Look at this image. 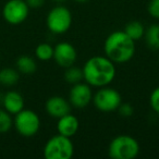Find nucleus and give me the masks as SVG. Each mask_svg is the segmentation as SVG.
Returning <instances> with one entry per match:
<instances>
[{"label":"nucleus","mask_w":159,"mask_h":159,"mask_svg":"<svg viewBox=\"0 0 159 159\" xmlns=\"http://www.w3.org/2000/svg\"><path fill=\"white\" fill-rule=\"evenodd\" d=\"M84 82L92 87L108 86L116 77V63L106 56H94L89 58L82 68Z\"/></svg>","instance_id":"nucleus-1"},{"label":"nucleus","mask_w":159,"mask_h":159,"mask_svg":"<svg viewBox=\"0 0 159 159\" xmlns=\"http://www.w3.org/2000/svg\"><path fill=\"white\" fill-rule=\"evenodd\" d=\"M135 49V42L124 31L112 32L104 43L105 56L117 64L130 61L134 57Z\"/></svg>","instance_id":"nucleus-2"},{"label":"nucleus","mask_w":159,"mask_h":159,"mask_svg":"<svg viewBox=\"0 0 159 159\" xmlns=\"http://www.w3.org/2000/svg\"><path fill=\"white\" fill-rule=\"evenodd\" d=\"M139 154V144L131 135L121 134L111 139L108 155L112 159H134Z\"/></svg>","instance_id":"nucleus-3"},{"label":"nucleus","mask_w":159,"mask_h":159,"mask_svg":"<svg viewBox=\"0 0 159 159\" xmlns=\"http://www.w3.org/2000/svg\"><path fill=\"white\" fill-rule=\"evenodd\" d=\"M74 155V145L71 137L57 134L50 137L44 146L46 159H71Z\"/></svg>","instance_id":"nucleus-4"},{"label":"nucleus","mask_w":159,"mask_h":159,"mask_svg":"<svg viewBox=\"0 0 159 159\" xmlns=\"http://www.w3.org/2000/svg\"><path fill=\"white\" fill-rule=\"evenodd\" d=\"M72 13L63 5H58L49 11L46 18L48 30L56 35H61L70 30L72 25Z\"/></svg>","instance_id":"nucleus-5"},{"label":"nucleus","mask_w":159,"mask_h":159,"mask_svg":"<svg viewBox=\"0 0 159 159\" xmlns=\"http://www.w3.org/2000/svg\"><path fill=\"white\" fill-rule=\"evenodd\" d=\"M13 126L20 135L24 137H32L39 131L40 119L35 111L23 109L14 117Z\"/></svg>","instance_id":"nucleus-6"},{"label":"nucleus","mask_w":159,"mask_h":159,"mask_svg":"<svg viewBox=\"0 0 159 159\" xmlns=\"http://www.w3.org/2000/svg\"><path fill=\"white\" fill-rule=\"evenodd\" d=\"M93 104L102 112H112L118 110L122 102L120 93L112 87L102 86L93 95Z\"/></svg>","instance_id":"nucleus-7"},{"label":"nucleus","mask_w":159,"mask_h":159,"mask_svg":"<svg viewBox=\"0 0 159 159\" xmlns=\"http://www.w3.org/2000/svg\"><path fill=\"white\" fill-rule=\"evenodd\" d=\"M30 7L25 0H9L2 9V16L6 22L12 25H19L27 19Z\"/></svg>","instance_id":"nucleus-8"},{"label":"nucleus","mask_w":159,"mask_h":159,"mask_svg":"<svg viewBox=\"0 0 159 159\" xmlns=\"http://www.w3.org/2000/svg\"><path fill=\"white\" fill-rule=\"evenodd\" d=\"M93 91L92 86L86 82H80L73 84L69 92V102L71 107L75 109H84L93 100Z\"/></svg>","instance_id":"nucleus-9"},{"label":"nucleus","mask_w":159,"mask_h":159,"mask_svg":"<svg viewBox=\"0 0 159 159\" xmlns=\"http://www.w3.org/2000/svg\"><path fill=\"white\" fill-rule=\"evenodd\" d=\"M52 59L61 68H69V66H73L77 59L76 49L69 42L58 43L53 47Z\"/></svg>","instance_id":"nucleus-10"},{"label":"nucleus","mask_w":159,"mask_h":159,"mask_svg":"<svg viewBox=\"0 0 159 159\" xmlns=\"http://www.w3.org/2000/svg\"><path fill=\"white\" fill-rule=\"evenodd\" d=\"M46 112L53 119H59L71 111V104L62 96H51L45 104Z\"/></svg>","instance_id":"nucleus-11"},{"label":"nucleus","mask_w":159,"mask_h":159,"mask_svg":"<svg viewBox=\"0 0 159 159\" xmlns=\"http://www.w3.org/2000/svg\"><path fill=\"white\" fill-rule=\"evenodd\" d=\"M80 128V122L75 116L71 112L62 116L58 119L57 122V131L58 134H61L66 137H72L77 133Z\"/></svg>","instance_id":"nucleus-12"},{"label":"nucleus","mask_w":159,"mask_h":159,"mask_svg":"<svg viewBox=\"0 0 159 159\" xmlns=\"http://www.w3.org/2000/svg\"><path fill=\"white\" fill-rule=\"evenodd\" d=\"M1 104L5 110H7L10 115L16 116V113L24 109V98L18 92L10 91L2 96Z\"/></svg>","instance_id":"nucleus-13"},{"label":"nucleus","mask_w":159,"mask_h":159,"mask_svg":"<svg viewBox=\"0 0 159 159\" xmlns=\"http://www.w3.org/2000/svg\"><path fill=\"white\" fill-rule=\"evenodd\" d=\"M145 44L150 50H159V24H150L145 29L144 34Z\"/></svg>","instance_id":"nucleus-14"},{"label":"nucleus","mask_w":159,"mask_h":159,"mask_svg":"<svg viewBox=\"0 0 159 159\" xmlns=\"http://www.w3.org/2000/svg\"><path fill=\"white\" fill-rule=\"evenodd\" d=\"M16 70L25 75L34 74L36 72V70H37V63L30 56H20L16 59Z\"/></svg>","instance_id":"nucleus-15"},{"label":"nucleus","mask_w":159,"mask_h":159,"mask_svg":"<svg viewBox=\"0 0 159 159\" xmlns=\"http://www.w3.org/2000/svg\"><path fill=\"white\" fill-rule=\"evenodd\" d=\"M123 31L125 32L129 37L132 38L134 42H137V40L142 39L144 37L145 26L139 21H131L125 25Z\"/></svg>","instance_id":"nucleus-16"},{"label":"nucleus","mask_w":159,"mask_h":159,"mask_svg":"<svg viewBox=\"0 0 159 159\" xmlns=\"http://www.w3.org/2000/svg\"><path fill=\"white\" fill-rule=\"evenodd\" d=\"M20 72L16 69L5 68L0 70V84L5 86H13L19 82Z\"/></svg>","instance_id":"nucleus-17"},{"label":"nucleus","mask_w":159,"mask_h":159,"mask_svg":"<svg viewBox=\"0 0 159 159\" xmlns=\"http://www.w3.org/2000/svg\"><path fill=\"white\" fill-rule=\"evenodd\" d=\"M64 80L66 83L73 85L84 81L83 77V70L79 66H75L74 64L69 68H66V72H64Z\"/></svg>","instance_id":"nucleus-18"},{"label":"nucleus","mask_w":159,"mask_h":159,"mask_svg":"<svg viewBox=\"0 0 159 159\" xmlns=\"http://www.w3.org/2000/svg\"><path fill=\"white\" fill-rule=\"evenodd\" d=\"M35 56L40 61H48L53 57V47L48 43H42L35 48Z\"/></svg>","instance_id":"nucleus-19"},{"label":"nucleus","mask_w":159,"mask_h":159,"mask_svg":"<svg viewBox=\"0 0 159 159\" xmlns=\"http://www.w3.org/2000/svg\"><path fill=\"white\" fill-rule=\"evenodd\" d=\"M13 126V119L11 115L5 109H0V133H7Z\"/></svg>","instance_id":"nucleus-20"},{"label":"nucleus","mask_w":159,"mask_h":159,"mask_svg":"<svg viewBox=\"0 0 159 159\" xmlns=\"http://www.w3.org/2000/svg\"><path fill=\"white\" fill-rule=\"evenodd\" d=\"M149 106L156 115L159 116V86L152 89L149 96Z\"/></svg>","instance_id":"nucleus-21"},{"label":"nucleus","mask_w":159,"mask_h":159,"mask_svg":"<svg viewBox=\"0 0 159 159\" xmlns=\"http://www.w3.org/2000/svg\"><path fill=\"white\" fill-rule=\"evenodd\" d=\"M118 111L123 118H130L134 112V109H133L132 105L129 102H121V105L118 108Z\"/></svg>","instance_id":"nucleus-22"},{"label":"nucleus","mask_w":159,"mask_h":159,"mask_svg":"<svg viewBox=\"0 0 159 159\" xmlns=\"http://www.w3.org/2000/svg\"><path fill=\"white\" fill-rule=\"evenodd\" d=\"M148 13L154 19L159 20V0H150L148 3Z\"/></svg>","instance_id":"nucleus-23"},{"label":"nucleus","mask_w":159,"mask_h":159,"mask_svg":"<svg viewBox=\"0 0 159 159\" xmlns=\"http://www.w3.org/2000/svg\"><path fill=\"white\" fill-rule=\"evenodd\" d=\"M25 1L30 8H34V9L43 7L46 2V0H25Z\"/></svg>","instance_id":"nucleus-24"},{"label":"nucleus","mask_w":159,"mask_h":159,"mask_svg":"<svg viewBox=\"0 0 159 159\" xmlns=\"http://www.w3.org/2000/svg\"><path fill=\"white\" fill-rule=\"evenodd\" d=\"M56 3H58V5H62V3H64L66 1H68V0H53Z\"/></svg>","instance_id":"nucleus-25"},{"label":"nucleus","mask_w":159,"mask_h":159,"mask_svg":"<svg viewBox=\"0 0 159 159\" xmlns=\"http://www.w3.org/2000/svg\"><path fill=\"white\" fill-rule=\"evenodd\" d=\"M75 2H79V3H86L89 2V0H74Z\"/></svg>","instance_id":"nucleus-26"}]
</instances>
